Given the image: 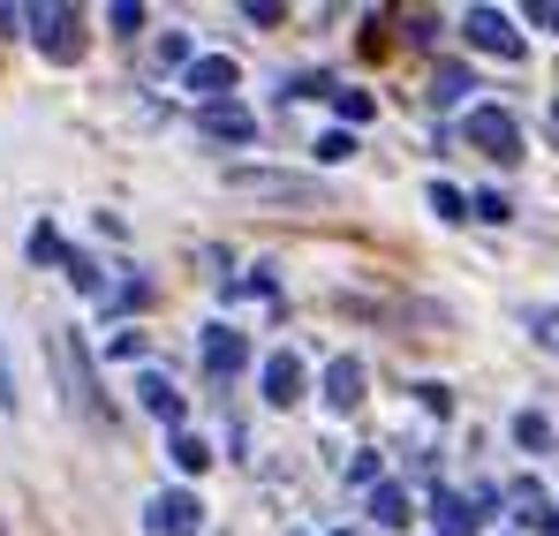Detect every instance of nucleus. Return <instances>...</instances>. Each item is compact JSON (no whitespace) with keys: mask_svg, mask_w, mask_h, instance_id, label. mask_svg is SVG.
Wrapping results in <instances>:
<instances>
[{"mask_svg":"<svg viewBox=\"0 0 559 536\" xmlns=\"http://www.w3.org/2000/svg\"><path fill=\"white\" fill-rule=\"evenodd\" d=\"M53 362H61V378H69V401L84 408V424H114V408H106V393H98V378H92V356L69 341V333H53Z\"/></svg>","mask_w":559,"mask_h":536,"instance_id":"obj_1","label":"nucleus"},{"mask_svg":"<svg viewBox=\"0 0 559 536\" xmlns=\"http://www.w3.org/2000/svg\"><path fill=\"white\" fill-rule=\"evenodd\" d=\"M462 136L484 152V159H499V167H514V159H522V129H514V114H499V106H468Z\"/></svg>","mask_w":559,"mask_h":536,"instance_id":"obj_2","label":"nucleus"},{"mask_svg":"<svg viewBox=\"0 0 559 536\" xmlns=\"http://www.w3.org/2000/svg\"><path fill=\"white\" fill-rule=\"evenodd\" d=\"M227 189L242 196H280V204H325V189L302 175H273V167H227Z\"/></svg>","mask_w":559,"mask_h":536,"instance_id":"obj_3","label":"nucleus"},{"mask_svg":"<svg viewBox=\"0 0 559 536\" xmlns=\"http://www.w3.org/2000/svg\"><path fill=\"white\" fill-rule=\"evenodd\" d=\"M31 23H38V53L46 61H76L84 53V15L76 8H31Z\"/></svg>","mask_w":559,"mask_h":536,"instance_id":"obj_4","label":"nucleus"},{"mask_svg":"<svg viewBox=\"0 0 559 536\" xmlns=\"http://www.w3.org/2000/svg\"><path fill=\"white\" fill-rule=\"evenodd\" d=\"M197 129L219 136V144H250V136H258V114H250L242 98H212V106H197Z\"/></svg>","mask_w":559,"mask_h":536,"instance_id":"obj_5","label":"nucleus"},{"mask_svg":"<svg viewBox=\"0 0 559 536\" xmlns=\"http://www.w3.org/2000/svg\"><path fill=\"white\" fill-rule=\"evenodd\" d=\"M462 31H468V46H484V53H499V61H522V38H514V23H507L499 8H468Z\"/></svg>","mask_w":559,"mask_h":536,"instance_id":"obj_6","label":"nucleus"},{"mask_svg":"<svg viewBox=\"0 0 559 536\" xmlns=\"http://www.w3.org/2000/svg\"><path fill=\"white\" fill-rule=\"evenodd\" d=\"M499 507H507L522 529H552L559 536V507L545 499V484H507V491H499Z\"/></svg>","mask_w":559,"mask_h":536,"instance_id":"obj_7","label":"nucleus"},{"mask_svg":"<svg viewBox=\"0 0 559 536\" xmlns=\"http://www.w3.org/2000/svg\"><path fill=\"white\" fill-rule=\"evenodd\" d=\"M197 514H204V507H197L189 491H159L144 522H152V536H197Z\"/></svg>","mask_w":559,"mask_h":536,"instance_id":"obj_8","label":"nucleus"},{"mask_svg":"<svg viewBox=\"0 0 559 536\" xmlns=\"http://www.w3.org/2000/svg\"><path fill=\"white\" fill-rule=\"evenodd\" d=\"M235 76H242V69H235L227 53H204V61H189V98H197V106H212V98H227V91H235Z\"/></svg>","mask_w":559,"mask_h":536,"instance_id":"obj_9","label":"nucleus"},{"mask_svg":"<svg viewBox=\"0 0 559 536\" xmlns=\"http://www.w3.org/2000/svg\"><path fill=\"white\" fill-rule=\"evenodd\" d=\"M242 362H250V341H242L235 325H204V370H212V378H235Z\"/></svg>","mask_w":559,"mask_h":536,"instance_id":"obj_10","label":"nucleus"},{"mask_svg":"<svg viewBox=\"0 0 559 536\" xmlns=\"http://www.w3.org/2000/svg\"><path fill=\"white\" fill-rule=\"evenodd\" d=\"M431 522H439V536H476L484 507H476V499H462V491H439V499H431Z\"/></svg>","mask_w":559,"mask_h":536,"instance_id":"obj_11","label":"nucleus"},{"mask_svg":"<svg viewBox=\"0 0 559 536\" xmlns=\"http://www.w3.org/2000/svg\"><path fill=\"white\" fill-rule=\"evenodd\" d=\"M325 401H333V408H341V416H348V408H356V401H364V362H356V356L325 362Z\"/></svg>","mask_w":559,"mask_h":536,"instance_id":"obj_12","label":"nucleus"},{"mask_svg":"<svg viewBox=\"0 0 559 536\" xmlns=\"http://www.w3.org/2000/svg\"><path fill=\"white\" fill-rule=\"evenodd\" d=\"M265 401H273V408H295V401H302V356L265 362Z\"/></svg>","mask_w":559,"mask_h":536,"instance_id":"obj_13","label":"nucleus"},{"mask_svg":"<svg viewBox=\"0 0 559 536\" xmlns=\"http://www.w3.org/2000/svg\"><path fill=\"white\" fill-rule=\"evenodd\" d=\"M136 401L159 416V424H182V393H175V378H159V370H144L136 378Z\"/></svg>","mask_w":559,"mask_h":536,"instance_id":"obj_14","label":"nucleus"},{"mask_svg":"<svg viewBox=\"0 0 559 536\" xmlns=\"http://www.w3.org/2000/svg\"><path fill=\"white\" fill-rule=\"evenodd\" d=\"M371 522L378 529H401L408 522V491L401 484H371Z\"/></svg>","mask_w":559,"mask_h":536,"instance_id":"obj_15","label":"nucleus"},{"mask_svg":"<svg viewBox=\"0 0 559 536\" xmlns=\"http://www.w3.org/2000/svg\"><path fill=\"white\" fill-rule=\"evenodd\" d=\"M468 91H476V76H468L462 61H447V69H439V76H431V106H462Z\"/></svg>","mask_w":559,"mask_h":536,"instance_id":"obj_16","label":"nucleus"},{"mask_svg":"<svg viewBox=\"0 0 559 536\" xmlns=\"http://www.w3.org/2000/svg\"><path fill=\"white\" fill-rule=\"evenodd\" d=\"M31 258H38V265H69V242H61L53 227H38V235H31Z\"/></svg>","mask_w":559,"mask_h":536,"instance_id":"obj_17","label":"nucleus"},{"mask_svg":"<svg viewBox=\"0 0 559 536\" xmlns=\"http://www.w3.org/2000/svg\"><path fill=\"white\" fill-rule=\"evenodd\" d=\"M333 106H341V121H371V114H378V106H371V91H348V84L333 91Z\"/></svg>","mask_w":559,"mask_h":536,"instance_id":"obj_18","label":"nucleus"},{"mask_svg":"<svg viewBox=\"0 0 559 536\" xmlns=\"http://www.w3.org/2000/svg\"><path fill=\"white\" fill-rule=\"evenodd\" d=\"M514 439H522L530 453H545L552 446V424H545V416H514Z\"/></svg>","mask_w":559,"mask_h":536,"instance_id":"obj_19","label":"nucleus"},{"mask_svg":"<svg viewBox=\"0 0 559 536\" xmlns=\"http://www.w3.org/2000/svg\"><path fill=\"white\" fill-rule=\"evenodd\" d=\"M175 468H189V476H197V468H204V461H212V453H204V439H189V431H175Z\"/></svg>","mask_w":559,"mask_h":536,"instance_id":"obj_20","label":"nucleus"},{"mask_svg":"<svg viewBox=\"0 0 559 536\" xmlns=\"http://www.w3.org/2000/svg\"><path fill=\"white\" fill-rule=\"evenodd\" d=\"M431 212H439V219H468L476 204H468L462 189H431Z\"/></svg>","mask_w":559,"mask_h":536,"instance_id":"obj_21","label":"nucleus"},{"mask_svg":"<svg viewBox=\"0 0 559 536\" xmlns=\"http://www.w3.org/2000/svg\"><path fill=\"white\" fill-rule=\"evenodd\" d=\"M106 23H114V31H129V38H136V31H144V8H136V0H114V8H106Z\"/></svg>","mask_w":559,"mask_h":536,"instance_id":"obj_22","label":"nucleus"},{"mask_svg":"<svg viewBox=\"0 0 559 536\" xmlns=\"http://www.w3.org/2000/svg\"><path fill=\"white\" fill-rule=\"evenodd\" d=\"M318 159H325V167H341V159H356V136H348V129H333V136L318 144Z\"/></svg>","mask_w":559,"mask_h":536,"instance_id":"obj_23","label":"nucleus"},{"mask_svg":"<svg viewBox=\"0 0 559 536\" xmlns=\"http://www.w3.org/2000/svg\"><path fill=\"white\" fill-rule=\"evenodd\" d=\"M468 219H491V227H499V219H514V204H507V196H499V189H484V196H476V212H468Z\"/></svg>","mask_w":559,"mask_h":536,"instance_id":"obj_24","label":"nucleus"},{"mask_svg":"<svg viewBox=\"0 0 559 536\" xmlns=\"http://www.w3.org/2000/svg\"><path fill=\"white\" fill-rule=\"evenodd\" d=\"M69 279H76L84 295H98V265H92V258H84V250H69Z\"/></svg>","mask_w":559,"mask_h":536,"instance_id":"obj_25","label":"nucleus"},{"mask_svg":"<svg viewBox=\"0 0 559 536\" xmlns=\"http://www.w3.org/2000/svg\"><path fill=\"white\" fill-rule=\"evenodd\" d=\"M545 23H559V8H545Z\"/></svg>","mask_w":559,"mask_h":536,"instance_id":"obj_26","label":"nucleus"},{"mask_svg":"<svg viewBox=\"0 0 559 536\" xmlns=\"http://www.w3.org/2000/svg\"><path fill=\"white\" fill-rule=\"evenodd\" d=\"M552 129H559V106H552Z\"/></svg>","mask_w":559,"mask_h":536,"instance_id":"obj_27","label":"nucleus"},{"mask_svg":"<svg viewBox=\"0 0 559 536\" xmlns=\"http://www.w3.org/2000/svg\"><path fill=\"white\" fill-rule=\"evenodd\" d=\"M348 536H356V529H348Z\"/></svg>","mask_w":559,"mask_h":536,"instance_id":"obj_28","label":"nucleus"}]
</instances>
